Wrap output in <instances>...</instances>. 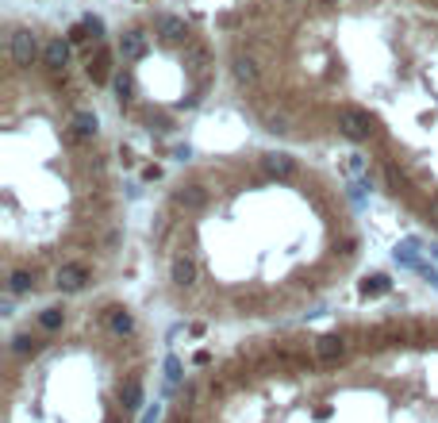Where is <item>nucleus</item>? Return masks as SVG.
I'll list each match as a JSON object with an SVG mask.
<instances>
[{"instance_id": "f03ea898", "label": "nucleus", "mask_w": 438, "mask_h": 423, "mask_svg": "<svg viewBox=\"0 0 438 423\" xmlns=\"http://www.w3.org/2000/svg\"><path fill=\"white\" fill-rule=\"evenodd\" d=\"M142 250L166 312L265 331L311 319L354 281L365 227L335 169L265 139L181 166L150 204Z\"/></svg>"}, {"instance_id": "7ed1b4c3", "label": "nucleus", "mask_w": 438, "mask_h": 423, "mask_svg": "<svg viewBox=\"0 0 438 423\" xmlns=\"http://www.w3.org/2000/svg\"><path fill=\"white\" fill-rule=\"evenodd\" d=\"M127 247L116 146L70 43L39 16L0 27V289L8 304L100 293Z\"/></svg>"}, {"instance_id": "39448f33", "label": "nucleus", "mask_w": 438, "mask_h": 423, "mask_svg": "<svg viewBox=\"0 0 438 423\" xmlns=\"http://www.w3.org/2000/svg\"><path fill=\"white\" fill-rule=\"evenodd\" d=\"M154 331L135 300H35L4 338V423H139Z\"/></svg>"}, {"instance_id": "f257e3e1", "label": "nucleus", "mask_w": 438, "mask_h": 423, "mask_svg": "<svg viewBox=\"0 0 438 423\" xmlns=\"http://www.w3.org/2000/svg\"><path fill=\"white\" fill-rule=\"evenodd\" d=\"M223 89L262 139L358 158L438 239V0H231Z\"/></svg>"}, {"instance_id": "423d86ee", "label": "nucleus", "mask_w": 438, "mask_h": 423, "mask_svg": "<svg viewBox=\"0 0 438 423\" xmlns=\"http://www.w3.org/2000/svg\"><path fill=\"white\" fill-rule=\"evenodd\" d=\"M223 85L219 35L196 16L146 4L108 39V92L119 124L146 139L181 135Z\"/></svg>"}, {"instance_id": "20e7f679", "label": "nucleus", "mask_w": 438, "mask_h": 423, "mask_svg": "<svg viewBox=\"0 0 438 423\" xmlns=\"http://www.w3.org/2000/svg\"><path fill=\"white\" fill-rule=\"evenodd\" d=\"M161 423H438V308L246 331L181 373Z\"/></svg>"}]
</instances>
